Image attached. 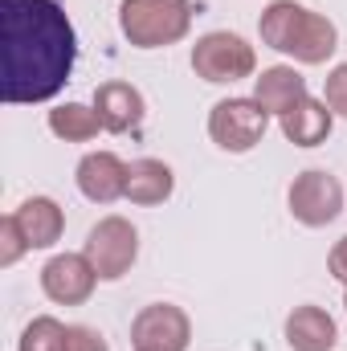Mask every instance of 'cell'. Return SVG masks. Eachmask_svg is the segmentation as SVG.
<instances>
[{"mask_svg":"<svg viewBox=\"0 0 347 351\" xmlns=\"http://www.w3.org/2000/svg\"><path fill=\"white\" fill-rule=\"evenodd\" d=\"M192 323L172 302H152L131 323V348L135 351H188Z\"/></svg>","mask_w":347,"mask_h":351,"instance_id":"obj_8","label":"cell"},{"mask_svg":"<svg viewBox=\"0 0 347 351\" xmlns=\"http://www.w3.org/2000/svg\"><path fill=\"white\" fill-rule=\"evenodd\" d=\"M290 217L307 229H323L344 213V184L323 168H307L290 184Z\"/></svg>","mask_w":347,"mask_h":351,"instance_id":"obj_7","label":"cell"},{"mask_svg":"<svg viewBox=\"0 0 347 351\" xmlns=\"http://www.w3.org/2000/svg\"><path fill=\"white\" fill-rule=\"evenodd\" d=\"M192 70H196V78H204L213 86L241 82V78H250L258 70V53H254V45L246 37L217 29V33H204L192 45Z\"/></svg>","mask_w":347,"mask_h":351,"instance_id":"obj_4","label":"cell"},{"mask_svg":"<svg viewBox=\"0 0 347 351\" xmlns=\"http://www.w3.org/2000/svg\"><path fill=\"white\" fill-rule=\"evenodd\" d=\"M127 172H131V164H123L115 152H90L78 164V188L94 204H110V200L127 196Z\"/></svg>","mask_w":347,"mask_h":351,"instance_id":"obj_11","label":"cell"},{"mask_svg":"<svg viewBox=\"0 0 347 351\" xmlns=\"http://www.w3.org/2000/svg\"><path fill=\"white\" fill-rule=\"evenodd\" d=\"M265 127H270V110L261 106L258 98H221L213 110H208V135L221 152H254L261 139H265Z\"/></svg>","mask_w":347,"mask_h":351,"instance_id":"obj_5","label":"cell"},{"mask_svg":"<svg viewBox=\"0 0 347 351\" xmlns=\"http://www.w3.org/2000/svg\"><path fill=\"white\" fill-rule=\"evenodd\" d=\"M98 282L102 278L90 265L86 254H58V258H49L45 269H41V290L58 306H82L90 294H94Z\"/></svg>","mask_w":347,"mask_h":351,"instance_id":"obj_9","label":"cell"},{"mask_svg":"<svg viewBox=\"0 0 347 351\" xmlns=\"http://www.w3.org/2000/svg\"><path fill=\"white\" fill-rule=\"evenodd\" d=\"M254 98L270 114L282 119L290 106H298L307 98V78L294 66H270V70H261L258 78H254Z\"/></svg>","mask_w":347,"mask_h":351,"instance_id":"obj_15","label":"cell"},{"mask_svg":"<svg viewBox=\"0 0 347 351\" xmlns=\"http://www.w3.org/2000/svg\"><path fill=\"white\" fill-rule=\"evenodd\" d=\"M66 351H110V348H106V339L94 327H82L78 323V327L66 331Z\"/></svg>","mask_w":347,"mask_h":351,"instance_id":"obj_21","label":"cell"},{"mask_svg":"<svg viewBox=\"0 0 347 351\" xmlns=\"http://www.w3.org/2000/svg\"><path fill=\"white\" fill-rule=\"evenodd\" d=\"M344 306H347V294H344Z\"/></svg>","mask_w":347,"mask_h":351,"instance_id":"obj_23","label":"cell"},{"mask_svg":"<svg viewBox=\"0 0 347 351\" xmlns=\"http://www.w3.org/2000/svg\"><path fill=\"white\" fill-rule=\"evenodd\" d=\"M278 127H282V135H286L294 147H319V143L331 135V127H335V110H331L327 102H315V98L307 94L298 106H290V110L278 119Z\"/></svg>","mask_w":347,"mask_h":351,"instance_id":"obj_12","label":"cell"},{"mask_svg":"<svg viewBox=\"0 0 347 351\" xmlns=\"http://www.w3.org/2000/svg\"><path fill=\"white\" fill-rule=\"evenodd\" d=\"M286 343L290 351H331L339 343V331H335V319L323 311V306H294L290 319H286Z\"/></svg>","mask_w":347,"mask_h":351,"instance_id":"obj_13","label":"cell"},{"mask_svg":"<svg viewBox=\"0 0 347 351\" xmlns=\"http://www.w3.org/2000/svg\"><path fill=\"white\" fill-rule=\"evenodd\" d=\"M172 188H176V176L164 160H135L131 172H127V200L131 204H143V208L164 204L172 196Z\"/></svg>","mask_w":347,"mask_h":351,"instance_id":"obj_16","label":"cell"},{"mask_svg":"<svg viewBox=\"0 0 347 351\" xmlns=\"http://www.w3.org/2000/svg\"><path fill=\"white\" fill-rule=\"evenodd\" d=\"M323 102H327L335 114H347V62L327 74V82H323Z\"/></svg>","mask_w":347,"mask_h":351,"instance_id":"obj_20","label":"cell"},{"mask_svg":"<svg viewBox=\"0 0 347 351\" xmlns=\"http://www.w3.org/2000/svg\"><path fill=\"white\" fill-rule=\"evenodd\" d=\"M192 25L188 0H123L119 4V29L135 49H164L176 45Z\"/></svg>","mask_w":347,"mask_h":351,"instance_id":"obj_3","label":"cell"},{"mask_svg":"<svg viewBox=\"0 0 347 351\" xmlns=\"http://www.w3.org/2000/svg\"><path fill=\"white\" fill-rule=\"evenodd\" d=\"M66 331H70V327H62L53 315H41V319H33V323L25 327L21 351H66Z\"/></svg>","mask_w":347,"mask_h":351,"instance_id":"obj_18","label":"cell"},{"mask_svg":"<svg viewBox=\"0 0 347 351\" xmlns=\"http://www.w3.org/2000/svg\"><path fill=\"white\" fill-rule=\"evenodd\" d=\"M21 254H29V241H25V233H21V225H16V217L8 213V217L0 221V265H16Z\"/></svg>","mask_w":347,"mask_h":351,"instance_id":"obj_19","label":"cell"},{"mask_svg":"<svg viewBox=\"0 0 347 351\" xmlns=\"http://www.w3.org/2000/svg\"><path fill=\"white\" fill-rule=\"evenodd\" d=\"M78 37L58 0H0V94L12 106L49 102L70 82Z\"/></svg>","mask_w":347,"mask_h":351,"instance_id":"obj_1","label":"cell"},{"mask_svg":"<svg viewBox=\"0 0 347 351\" xmlns=\"http://www.w3.org/2000/svg\"><path fill=\"white\" fill-rule=\"evenodd\" d=\"M327 269H331V274L347 286V237L335 241V250H331V258H327Z\"/></svg>","mask_w":347,"mask_h":351,"instance_id":"obj_22","label":"cell"},{"mask_svg":"<svg viewBox=\"0 0 347 351\" xmlns=\"http://www.w3.org/2000/svg\"><path fill=\"white\" fill-rule=\"evenodd\" d=\"M94 110L102 119V131L127 135V131H135L143 123L147 102H143V94L131 82H102V86L94 90Z\"/></svg>","mask_w":347,"mask_h":351,"instance_id":"obj_10","label":"cell"},{"mask_svg":"<svg viewBox=\"0 0 347 351\" xmlns=\"http://www.w3.org/2000/svg\"><path fill=\"white\" fill-rule=\"evenodd\" d=\"M12 217H16V225H21V233H25L29 250H49V245H58V241H62L66 213L58 208V200H49V196H29Z\"/></svg>","mask_w":347,"mask_h":351,"instance_id":"obj_14","label":"cell"},{"mask_svg":"<svg viewBox=\"0 0 347 351\" xmlns=\"http://www.w3.org/2000/svg\"><path fill=\"white\" fill-rule=\"evenodd\" d=\"M258 29H261V41L270 49H278V53H286V58H294L302 66H323L335 53V45H339L335 25L323 12H315V8H307L298 0L265 4Z\"/></svg>","mask_w":347,"mask_h":351,"instance_id":"obj_2","label":"cell"},{"mask_svg":"<svg viewBox=\"0 0 347 351\" xmlns=\"http://www.w3.org/2000/svg\"><path fill=\"white\" fill-rule=\"evenodd\" d=\"M49 131L66 143H86L102 131V119L94 106H82V102H66L58 110H49Z\"/></svg>","mask_w":347,"mask_h":351,"instance_id":"obj_17","label":"cell"},{"mask_svg":"<svg viewBox=\"0 0 347 351\" xmlns=\"http://www.w3.org/2000/svg\"><path fill=\"white\" fill-rule=\"evenodd\" d=\"M82 254L90 258V265L98 269L102 282H119L139 258V233L123 217H102L86 233V250Z\"/></svg>","mask_w":347,"mask_h":351,"instance_id":"obj_6","label":"cell"}]
</instances>
